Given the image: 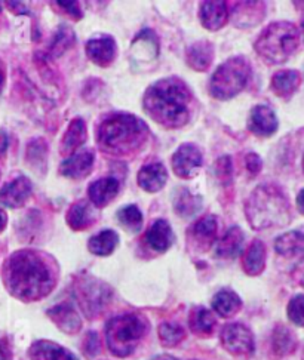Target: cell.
Instances as JSON below:
<instances>
[{"label": "cell", "mask_w": 304, "mask_h": 360, "mask_svg": "<svg viewBox=\"0 0 304 360\" xmlns=\"http://www.w3.org/2000/svg\"><path fill=\"white\" fill-rule=\"evenodd\" d=\"M4 276L9 292L24 301L48 295L55 283L52 269L45 257L34 251H18L11 255Z\"/></svg>", "instance_id": "1"}, {"label": "cell", "mask_w": 304, "mask_h": 360, "mask_svg": "<svg viewBox=\"0 0 304 360\" xmlns=\"http://www.w3.org/2000/svg\"><path fill=\"white\" fill-rule=\"evenodd\" d=\"M190 94L184 83L170 77L156 82L144 96L146 112L158 123L179 128L189 120Z\"/></svg>", "instance_id": "2"}, {"label": "cell", "mask_w": 304, "mask_h": 360, "mask_svg": "<svg viewBox=\"0 0 304 360\" xmlns=\"http://www.w3.org/2000/svg\"><path fill=\"white\" fill-rule=\"evenodd\" d=\"M245 214L257 230L285 226L289 223V202L281 188L262 184L248 199Z\"/></svg>", "instance_id": "3"}, {"label": "cell", "mask_w": 304, "mask_h": 360, "mask_svg": "<svg viewBox=\"0 0 304 360\" xmlns=\"http://www.w3.org/2000/svg\"><path fill=\"white\" fill-rule=\"evenodd\" d=\"M147 127L143 120L132 115H112L103 120L99 129V141L103 148L118 153H127L143 144Z\"/></svg>", "instance_id": "4"}, {"label": "cell", "mask_w": 304, "mask_h": 360, "mask_svg": "<svg viewBox=\"0 0 304 360\" xmlns=\"http://www.w3.org/2000/svg\"><path fill=\"white\" fill-rule=\"evenodd\" d=\"M300 39L297 25L288 21H278L262 30L255 41V51L269 63H284L297 51Z\"/></svg>", "instance_id": "5"}, {"label": "cell", "mask_w": 304, "mask_h": 360, "mask_svg": "<svg viewBox=\"0 0 304 360\" xmlns=\"http://www.w3.org/2000/svg\"><path fill=\"white\" fill-rule=\"evenodd\" d=\"M147 332V323L141 316L122 314L113 317L106 326V340L110 352L119 357L129 356Z\"/></svg>", "instance_id": "6"}, {"label": "cell", "mask_w": 304, "mask_h": 360, "mask_svg": "<svg viewBox=\"0 0 304 360\" xmlns=\"http://www.w3.org/2000/svg\"><path fill=\"white\" fill-rule=\"evenodd\" d=\"M251 67L243 57H234L221 64L210 80V92L218 100H230L248 85Z\"/></svg>", "instance_id": "7"}, {"label": "cell", "mask_w": 304, "mask_h": 360, "mask_svg": "<svg viewBox=\"0 0 304 360\" xmlns=\"http://www.w3.org/2000/svg\"><path fill=\"white\" fill-rule=\"evenodd\" d=\"M221 342H223V347L234 356L248 357L254 352V337L251 330L241 323L226 325L221 330Z\"/></svg>", "instance_id": "8"}, {"label": "cell", "mask_w": 304, "mask_h": 360, "mask_svg": "<svg viewBox=\"0 0 304 360\" xmlns=\"http://www.w3.org/2000/svg\"><path fill=\"white\" fill-rule=\"evenodd\" d=\"M202 166V153L195 144H183L172 156V168L179 178H193Z\"/></svg>", "instance_id": "9"}, {"label": "cell", "mask_w": 304, "mask_h": 360, "mask_svg": "<svg viewBox=\"0 0 304 360\" xmlns=\"http://www.w3.org/2000/svg\"><path fill=\"white\" fill-rule=\"evenodd\" d=\"M110 292L106 285L96 282L94 279H88L87 282L80 283L79 288V302L82 304V307L85 309L88 314L91 313H99L101 310L106 302L108 301Z\"/></svg>", "instance_id": "10"}, {"label": "cell", "mask_w": 304, "mask_h": 360, "mask_svg": "<svg viewBox=\"0 0 304 360\" xmlns=\"http://www.w3.org/2000/svg\"><path fill=\"white\" fill-rule=\"evenodd\" d=\"M32 196V183L27 176H18L0 190V203L9 207H21Z\"/></svg>", "instance_id": "11"}, {"label": "cell", "mask_w": 304, "mask_h": 360, "mask_svg": "<svg viewBox=\"0 0 304 360\" xmlns=\"http://www.w3.org/2000/svg\"><path fill=\"white\" fill-rule=\"evenodd\" d=\"M94 159L95 155L94 151L89 148H84V150H79L77 153L72 155L68 159H65L61 165V174L64 176L68 178H85L87 175H89L92 166H94Z\"/></svg>", "instance_id": "12"}, {"label": "cell", "mask_w": 304, "mask_h": 360, "mask_svg": "<svg viewBox=\"0 0 304 360\" xmlns=\"http://www.w3.org/2000/svg\"><path fill=\"white\" fill-rule=\"evenodd\" d=\"M217 218L214 215H206L201 218L190 230V240L201 251L210 249L217 238Z\"/></svg>", "instance_id": "13"}, {"label": "cell", "mask_w": 304, "mask_h": 360, "mask_svg": "<svg viewBox=\"0 0 304 360\" xmlns=\"http://www.w3.org/2000/svg\"><path fill=\"white\" fill-rule=\"evenodd\" d=\"M87 53L92 63L106 67L116 58V44L110 36L91 39L87 44Z\"/></svg>", "instance_id": "14"}, {"label": "cell", "mask_w": 304, "mask_h": 360, "mask_svg": "<svg viewBox=\"0 0 304 360\" xmlns=\"http://www.w3.org/2000/svg\"><path fill=\"white\" fill-rule=\"evenodd\" d=\"M250 131L258 136H269L278 129V119L267 105H255L250 115Z\"/></svg>", "instance_id": "15"}, {"label": "cell", "mask_w": 304, "mask_h": 360, "mask_svg": "<svg viewBox=\"0 0 304 360\" xmlns=\"http://www.w3.org/2000/svg\"><path fill=\"white\" fill-rule=\"evenodd\" d=\"M119 193V181L113 176H106L89 186L88 196L95 207H104L112 202Z\"/></svg>", "instance_id": "16"}, {"label": "cell", "mask_w": 304, "mask_h": 360, "mask_svg": "<svg viewBox=\"0 0 304 360\" xmlns=\"http://www.w3.org/2000/svg\"><path fill=\"white\" fill-rule=\"evenodd\" d=\"M274 249L281 257L301 261L304 258V233L289 231L274 242Z\"/></svg>", "instance_id": "17"}, {"label": "cell", "mask_w": 304, "mask_h": 360, "mask_svg": "<svg viewBox=\"0 0 304 360\" xmlns=\"http://www.w3.org/2000/svg\"><path fill=\"white\" fill-rule=\"evenodd\" d=\"M199 18L208 30H220L227 22L229 9L224 2H202L199 8Z\"/></svg>", "instance_id": "18"}, {"label": "cell", "mask_w": 304, "mask_h": 360, "mask_svg": "<svg viewBox=\"0 0 304 360\" xmlns=\"http://www.w3.org/2000/svg\"><path fill=\"white\" fill-rule=\"evenodd\" d=\"M168 179L167 168L162 163H147L138 172V184L148 193L159 191Z\"/></svg>", "instance_id": "19"}, {"label": "cell", "mask_w": 304, "mask_h": 360, "mask_svg": "<svg viewBox=\"0 0 304 360\" xmlns=\"http://www.w3.org/2000/svg\"><path fill=\"white\" fill-rule=\"evenodd\" d=\"M146 242L151 249H155L158 252H165L167 249H170L174 242V233L171 226L168 224V221H155L153 226L146 233Z\"/></svg>", "instance_id": "20"}, {"label": "cell", "mask_w": 304, "mask_h": 360, "mask_svg": "<svg viewBox=\"0 0 304 360\" xmlns=\"http://www.w3.org/2000/svg\"><path fill=\"white\" fill-rule=\"evenodd\" d=\"M96 219L95 206L87 200H79L67 212V223L73 230H85Z\"/></svg>", "instance_id": "21"}, {"label": "cell", "mask_w": 304, "mask_h": 360, "mask_svg": "<svg viewBox=\"0 0 304 360\" xmlns=\"http://www.w3.org/2000/svg\"><path fill=\"white\" fill-rule=\"evenodd\" d=\"M214 60V46L210 41H196L187 49V63L193 70H208Z\"/></svg>", "instance_id": "22"}, {"label": "cell", "mask_w": 304, "mask_h": 360, "mask_svg": "<svg viewBox=\"0 0 304 360\" xmlns=\"http://www.w3.org/2000/svg\"><path fill=\"white\" fill-rule=\"evenodd\" d=\"M33 360H79L72 352L51 341H37L29 352Z\"/></svg>", "instance_id": "23"}, {"label": "cell", "mask_w": 304, "mask_h": 360, "mask_svg": "<svg viewBox=\"0 0 304 360\" xmlns=\"http://www.w3.org/2000/svg\"><path fill=\"white\" fill-rule=\"evenodd\" d=\"M48 316L55 322V325L61 330L68 332V334H75L82 326L79 314L68 304H60V306L51 309L48 311Z\"/></svg>", "instance_id": "24"}, {"label": "cell", "mask_w": 304, "mask_h": 360, "mask_svg": "<svg viewBox=\"0 0 304 360\" xmlns=\"http://www.w3.org/2000/svg\"><path fill=\"white\" fill-rule=\"evenodd\" d=\"M301 83V76L296 70H281L274 73L272 77V89L276 95L282 98H289L297 92Z\"/></svg>", "instance_id": "25"}, {"label": "cell", "mask_w": 304, "mask_h": 360, "mask_svg": "<svg viewBox=\"0 0 304 360\" xmlns=\"http://www.w3.org/2000/svg\"><path fill=\"white\" fill-rule=\"evenodd\" d=\"M243 270L250 276H257L266 266V246L261 240H254L248 246L246 252L243 254Z\"/></svg>", "instance_id": "26"}, {"label": "cell", "mask_w": 304, "mask_h": 360, "mask_svg": "<svg viewBox=\"0 0 304 360\" xmlns=\"http://www.w3.org/2000/svg\"><path fill=\"white\" fill-rule=\"evenodd\" d=\"M87 140V124L85 120L76 117L68 124V128L63 136L61 151L63 153H73Z\"/></svg>", "instance_id": "27"}, {"label": "cell", "mask_w": 304, "mask_h": 360, "mask_svg": "<svg viewBox=\"0 0 304 360\" xmlns=\"http://www.w3.org/2000/svg\"><path fill=\"white\" fill-rule=\"evenodd\" d=\"M241 307H242L241 298L238 297V294H234L233 290H229V289L220 290V292H217L213 298L214 311H217L223 317H230L233 314H236Z\"/></svg>", "instance_id": "28"}, {"label": "cell", "mask_w": 304, "mask_h": 360, "mask_svg": "<svg viewBox=\"0 0 304 360\" xmlns=\"http://www.w3.org/2000/svg\"><path fill=\"white\" fill-rule=\"evenodd\" d=\"M243 243V233L239 227H232L217 245V255L220 258H233L238 255Z\"/></svg>", "instance_id": "29"}, {"label": "cell", "mask_w": 304, "mask_h": 360, "mask_svg": "<svg viewBox=\"0 0 304 360\" xmlns=\"http://www.w3.org/2000/svg\"><path fill=\"white\" fill-rule=\"evenodd\" d=\"M119 242V236L113 230H104L100 231L99 234H95L89 239V251L94 255H100L106 257L112 254Z\"/></svg>", "instance_id": "30"}, {"label": "cell", "mask_w": 304, "mask_h": 360, "mask_svg": "<svg viewBox=\"0 0 304 360\" xmlns=\"http://www.w3.org/2000/svg\"><path fill=\"white\" fill-rule=\"evenodd\" d=\"M189 326L198 335H208L215 326V317L210 310H206L203 307H196L190 313Z\"/></svg>", "instance_id": "31"}, {"label": "cell", "mask_w": 304, "mask_h": 360, "mask_svg": "<svg viewBox=\"0 0 304 360\" xmlns=\"http://www.w3.org/2000/svg\"><path fill=\"white\" fill-rule=\"evenodd\" d=\"M272 345L273 350L278 356H286L296 350V337L291 330L285 326H278L273 332L272 337Z\"/></svg>", "instance_id": "32"}, {"label": "cell", "mask_w": 304, "mask_h": 360, "mask_svg": "<svg viewBox=\"0 0 304 360\" xmlns=\"http://www.w3.org/2000/svg\"><path fill=\"white\" fill-rule=\"evenodd\" d=\"M201 205H202L201 198L196 195H191V193L186 188L179 190L174 200L175 212L182 217H191L193 214H196L201 210Z\"/></svg>", "instance_id": "33"}, {"label": "cell", "mask_w": 304, "mask_h": 360, "mask_svg": "<svg viewBox=\"0 0 304 360\" xmlns=\"http://www.w3.org/2000/svg\"><path fill=\"white\" fill-rule=\"evenodd\" d=\"M118 219L120 226L129 231H138L143 226V214L135 205L122 207L118 212Z\"/></svg>", "instance_id": "34"}, {"label": "cell", "mask_w": 304, "mask_h": 360, "mask_svg": "<svg viewBox=\"0 0 304 360\" xmlns=\"http://www.w3.org/2000/svg\"><path fill=\"white\" fill-rule=\"evenodd\" d=\"M159 337L163 345H167V347H174V345L183 341L184 329L178 323L165 322L159 326Z\"/></svg>", "instance_id": "35"}, {"label": "cell", "mask_w": 304, "mask_h": 360, "mask_svg": "<svg viewBox=\"0 0 304 360\" xmlns=\"http://www.w3.org/2000/svg\"><path fill=\"white\" fill-rule=\"evenodd\" d=\"M75 41V34L73 32L68 29V27H60L58 32L55 33L52 41H51V53L53 57H58L60 53H63L65 49H68L72 46V44Z\"/></svg>", "instance_id": "36"}, {"label": "cell", "mask_w": 304, "mask_h": 360, "mask_svg": "<svg viewBox=\"0 0 304 360\" xmlns=\"http://www.w3.org/2000/svg\"><path fill=\"white\" fill-rule=\"evenodd\" d=\"M288 317L296 325L304 326V295H296L288 304Z\"/></svg>", "instance_id": "37"}, {"label": "cell", "mask_w": 304, "mask_h": 360, "mask_svg": "<svg viewBox=\"0 0 304 360\" xmlns=\"http://www.w3.org/2000/svg\"><path fill=\"white\" fill-rule=\"evenodd\" d=\"M27 160L33 165H42L46 160V143L42 140H34L27 147Z\"/></svg>", "instance_id": "38"}, {"label": "cell", "mask_w": 304, "mask_h": 360, "mask_svg": "<svg viewBox=\"0 0 304 360\" xmlns=\"http://www.w3.org/2000/svg\"><path fill=\"white\" fill-rule=\"evenodd\" d=\"M100 350V340L99 335H96V332H88V335L84 341V352L88 356H95Z\"/></svg>", "instance_id": "39"}, {"label": "cell", "mask_w": 304, "mask_h": 360, "mask_svg": "<svg viewBox=\"0 0 304 360\" xmlns=\"http://www.w3.org/2000/svg\"><path fill=\"white\" fill-rule=\"evenodd\" d=\"M217 175L220 178H223V181H224V178H227V179L232 178V162H230L229 158L218 159V162H217Z\"/></svg>", "instance_id": "40"}, {"label": "cell", "mask_w": 304, "mask_h": 360, "mask_svg": "<svg viewBox=\"0 0 304 360\" xmlns=\"http://www.w3.org/2000/svg\"><path fill=\"white\" fill-rule=\"evenodd\" d=\"M245 162H246V169L250 171L251 174H257V172H260V171H261V166H262V163H261V159H260L257 155L250 153V155L246 156Z\"/></svg>", "instance_id": "41"}, {"label": "cell", "mask_w": 304, "mask_h": 360, "mask_svg": "<svg viewBox=\"0 0 304 360\" xmlns=\"http://www.w3.org/2000/svg\"><path fill=\"white\" fill-rule=\"evenodd\" d=\"M58 6H63V9L67 11L76 20L82 18V11L79 8V4H76V2H58Z\"/></svg>", "instance_id": "42"}, {"label": "cell", "mask_w": 304, "mask_h": 360, "mask_svg": "<svg viewBox=\"0 0 304 360\" xmlns=\"http://www.w3.org/2000/svg\"><path fill=\"white\" fill-rule=\"evenodd\" d=\"M9 359H11V352H9L8 344L0 340V360H9Z\"/></svg>", "instance_id": "43"}, {"label": "cell", "mask_w": 304, "mask_h": 360, "mask_svg": "<svg viewBox=\"0 0 304 360\" xmlns=\"http://www.w3.org/2000/svg\"><path fill=\"white\" fill-rule=\"evenodd\" d=\"M297 206L301 214H304V190H301L297 196Z\"/></svg>", "instance_id": "44"}, {"label": "cell", "mask_w": 304, "mask_h": 360, "mask_svg": "<svg viewBox=\"0 0 304 360\" xmlns=\"http://www.w3.org/2000/svg\"><path fill=\"white\" fill-rule=\"evenodd\" d=\"M6 221H8V218H6L5 211L0 210V231H2L6 227Z\"/></svg>", "instance_id": "45"}, {"label": "cell", "mask_w": 304, "mask_h": 360, "mask_svg": "<svg viewBox=\"0 0 304 360\" xmlns=\"http://www.w3.org/2000/svg\"><path fill=\"white\" fill-rule=\"evenodd\" d=\"M304 5V4H301ZM300 36H303L304 39V8H303V12H301V32H300Z\"/></svg>", "instance_id": "46"}, {"label": "cell", "mask_w": 304, "mask_h": 360, "mask_svg": "<svg viewBox=\"0 0 304 360\" xmlns=\"http://www.w3.org/2000/svg\"><path fill=\"white\" fill-rule=\"evenodd\" d=\"M4 82H5V73L2 70V67H0V89L4 86Z\"/></svg>", "instance_id": "47"}, {"label": "cell", "mask_w": 304, "mask_h": 360, "mask_svg": "<svg viewBox=\"0 0 304 360\" xmlns=\"http://www.w3.org/2000/svg\"><path fill=\"white\" fill-rule=\"evenodd\" d=\"M153 360H177V359H174V357H171V356H158V357H155Z\"/></svg>", "instance_id": "48"}, {"label": "cell", "mask_w": 304, "mask_h": 360, "mask_svg": "<svg viewBox=\"0 0 304 360\" xmlns=\"http://www.w3.org/2000/svg\"><path fill=\"white\" fill-rule=\"evenodd\" d=\"M303 172H304V156H303Z\"/></svg>", "instance_id": "49"}, {"label": "cell", "mask_w": 304, "mask_h": 360, "mask_svg": "<svg viewBox=\"0 0 304 360\" xmlns=\"http://www.w3.org/2000/svg\"><path fill=\"white\" fill-rule=\"evenodd\" d=\"M303 285H304V279H303Z\"/></svg>", "instance_id": "50"}]
</instances>
